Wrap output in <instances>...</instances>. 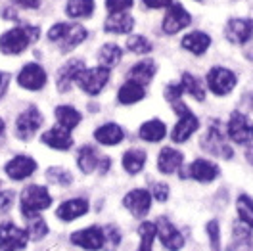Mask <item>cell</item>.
Returning <instances> with one entry per match:
<instances>
[{"instance_id":"48","label":"cell","mask_w":253,"mask_h":251,"mask_svg":"<svg viewBox=\"0 0 253 251\" xmlns=\"http://www.w3.org/2000/svg\"><path fill=\"white\" fill-rule=\"evenodd\" d=\"M8 84H10V75L8 73H0V100H2V96L6 94Z\"/></svg>"},{"instance_id":"7","label":"cell","mask_w":253,"mask_h":251,"mask_svg":"<svg viewBox=\"0 0 253 251\" xmlns=\"http://www.w3.org/2000/svg\"><path fill=\"white\" fill-rule=\"evenodd\" d=\"M236 75L226 69V67H213L209 73H207V84H209V90L217 96L228 94L234 86H236Z\"/></svg>"},{"instance_id":"12","label":"cell","mask_w":253,"mask_h":251,"mask_svg":"<svg viewBox=\"0 0 253 251\" xmlns=\"http://www.w3.org/2000/svg\"><path fill=\"white\" fill-rule=\"evenodd\" d=\"M17 83H19V86H23L27 90H41L46 84V71L39 63H27L19 71Z\"/></svg>"},{"instance_id":"5","label":"cell","mask_w":253,"mask_h":251,"mask_svg":"<svg viewBox=\"0 0 253 251\" xmlns=\"http://www.w3.org/2000/svg\"><path fill=\"white\" fill-rule=\"evenodd\" d=\"M174 111L178 113V123L174 125L173 128V134H171V138L174 142H186L198 130V126H200V121H198V117L192 113V111L184 106V104H180V102H174Z\"/></svg>"},{"instance_id":"6","label":"cell","mask_w":253,"mask_h":251,"mask_svg":"<svg viewBox=\"0 0 253 251\" xmlns=\"http://www.w3.org/2000/svg\"><path fill=\"white\" fill-rule=\"evenodd\" d=\"M29 234L27 230L16 226L14 222L0 224V250L2 251H21L27 246Z\"/></svg>"},{"instance_id":"35","label":"cell","mask_w":253,"mask_h":251,"mask_svg":"<svg viewBox=\"0 0 253 251\" xmlns=\"http://www.w3.org/2000/svg\"><path fill=\"white\" fill-rule=\"evenodd\" d=\"M138 234H140V248L138 251H152L154 238L158 236V228L154 222H142L138 226Z\"/></svg>"},{"instance_id":"18","label":"cell","mask_w":253,"mask_h":251,"mask_svg":"<svg viewBox=\"0 0 253 251\" xmlns=\"http://www.w3.org/2000/svg\"><path fill=\"white\" fill-rule=\"evenodd\" d=\"M83 69H84V63L81 62V60H73L67 65H63L62 69H60V73H58V79H56L58 90L60 92H67L71 88V84L77 81V77H79V73Z\"/></svg>"},{"instance_id":"50","label":"cell","mask_w":253,"mask_h":251,"mask_svg":"<svg viewBox=\"0 0 253 251\" xmlns=\"http://www.w3.org/2000/svg\"><path fill=\"white\" fill-rule=\"evenodd\" d=\"M4 128H6V125H4V121L0 119V136H2V132H4Z\"/></svg>"},{"instance_id":"14","label":"cell","mask_w":253,"mask_h":251,"mask_svg":"<svg viewBox=\"0 0 253 251\" xmlns=\"http://www.w3.org/2000/svg\"><path fill=\"white\" fill-rule=\"evenodd\" d=\"M156 228H158V236H159V240H161V244H163L169 251H178L182 246H184V238H182V234L174 228V224L169 219H165V217L158 219Z\"/></svg>"},{"instance_id":"28","label":"cell","mask_w":253,"mask_h":251,"mask_svg":"<svg viewBox=\"0 0 253 251\" xmlns=\"http://www.w3.org/2000/svg\"><path fill=\"white\" fill-rule=\"evenodd\" d=\"M165 123H161L159 119H152V121H146L140 126V138L146 142H159L165 138Z\"/></svg>"},{"instance_id":"15","label":"cell","mask_w":253,"mask_h":251,"mask_svg":"<svg viewBox=\"0 0 253 251\" xmlns=\"http://www.w3.org/2000/svg\"><path fill=\"white\" fill-rule=\"evenodd\" d=\"M190 21H192V17L188 12L180 4H173L163 17V31L167 35H174V33L182 31L184 27H188Z\"/></svg>"},{"instance_id":"8","label":"cell","mask_w":253,"mask_h":251,"mask_svg":"<svg viewBox=\"0 0 253 251\" xmlns=\"http://www.w3.org/2000/svg\"><path fill=\"white\" fill-rule=\"evenodd\" d=\"M226 132H228V138H232L236 144H248L253 140V123L244 113L234 111L228 119Z\"/></svg>"},{"instance_id":"16","label":"cell","mask_w":253,"mask_h":251,"mask_svg":"<svg viewBox=\"0 0 253 251\" xmlns=\"http://www.w3.org/2000/svg\"><path fill=\"white\" fill-rule=\"evenodd\" d=\"M123 205H125L134 217H144L150 211V207H152V194L148 190H142V188L132 190V192H128L125 196Z\"/></svg>"},{"instance_id":"22","label":"cell","mask_w":253,"mask_h":251,"mask_svg":"<svg viewBox=\"0 0 253 251\" xmlns=\"http://www.w3.org/2000/svg\"><path fill=\"white\" fill-rule=\"evenodd\" d=\"M132 27H134V19L126 12L111 14L104 23V29L108 33H113V35H126V33L132 31Z\"/></svg>"},{"instance_id":"19","label":"cell","mask_w":253,"mask_h":251,"mask_svg":"<svg viewBox=\"0 0 253 251\" xmlns=\"http://www.w3.org/2000/svg\"><path fill=\"white\" fill-rule=\"evenodd\" d=\"M188 174L198 182H211L219 176V167L207 159H196L188 167Z\"/></svg>"},{"instance_id":"17","label":"cell","mask_w":253,"mask_h":251,"mask_svg":"<svg viewBox=\"0 0 253 251\" xmlns=\"http://www.w3.org/2000/svg\"><path fill=\"white\" fill-rule=\"evenodd\" d=\"M37 171V161L29 156H16L6 163V174L14 180H23Z\"/></svg>"},{"instance_id":"44","label":"cell","mask_w":253,"mask_h":251,"mask_svg":"<svg viewBox=\"0 0 253 251\" xmlns=\"http://www.w3.org/2000/svg\"><path fill=\"white\" fill-rule=\"evenodd\" d=\"M152 194H154V198H156L158 202H167V198H169V186L163 184V182H156Z\"/></svg>"},{"instance_id":"20","label":"cell","mask_w":253,"mask_h":251,"mask_svg":"<svg viewBox=\"0 0 253 251\" xmlns=\"http://www.w3.org/2000/svg\"><path fill=\"white\" fill-rule=\"evenodd\" d=\"M42 142L50 148H54V150H69L73 146L71 132L67 128H63V126H54V128L46 130L42 134Z\"/></svg>"},{"instance_id":"4","label":"cell","mask_w":253,"mask_h":251,"mask_svg":"<svg viewBox=\"0 0 253 251\" xmlns=\"http://www.w3.org/2000/svg\"><path fill=\"white\" fill-rule=\"evenodd\" d=\"M108 81H110V69L98 65V67H90V69L84 67L79 73V77H77L75 83L79 84V88L83 92L96 96L102 92V88L108 84Z\"/></svg>"},{"instance_id":"3","label":"cell","mask_w":253,"mask_h":251,"mask_svg":"<svg viewBox=\"0 0 253 251\" xmlns=\"http://www.w3.org/2000/svg\"><path fill=\"white\" fill-rule=\"evenodd\" d=\"M52 204V198L44 186L31 184L21 192V213L25 219L35 217L39 211H44Z\"/></svg>"},{"instance_id":"33","label":"cell","mask_w":253,"mask_h":251,"mask_svg":"<svg viewBox=\"0 0 253 251\" xmlns=\"http://www.w3.org/2000/svg\"><path fill=\"white\" fill-rule=\"evenodd\" d=\"M144 163H146V154L142 150H128L123 156V167L126 173L136 174L142 171Z\"/></svg>"},{"instance_id":"23","label":"cell","mask_w":253,"mask_h":251,"mask_svg":"<svg viewBox=\"0 0 253 251\" xmlns=\"http://www.w3.org/2000/svg\"><path fill=\"white\" fill-rule=\"evenodd\" d=\"M182 161H184V157H182V154H180L178 150H173V148H163V150L159 152L158 167H159V171H161V173L171 174V173H174L176 169H180Z\"/></svg>"},{"instance_id":"47","label":"cell","mask_w":253,"mask_h":251,"mask_svg":"<svg viewBox=\"0 0 253 251\" xmlns=\"http://www.w3.org/2000/svg\"><path fill=\"white\" fill-rule=\"evenodd\" d=\"M14 2H16L17 6H21V8H29V10L41 6V0H14Z\"/></svg>"},{"instance_id":"39","label":"cell","mask_w":253,"mask_h":251,"mask_svg":"<svg viewBox=\"0 0 253 251\" xmlns=\"http://www.w3.org/2000/svg\"><path fill=\"white\" fill-rule=\"evenodd\" d=\"M126 48L130 52H134V54H148L152 50V44L142 35H132V37L126 39Z\"/></svg>"},{"instance_id":"32","label":"cell","mask_w":253,"mask_h":251,"mask_svg":"<svg viewBox=\"0 0 253 251\" xmlns=\"http://www.w3.org/2000/svg\"><path fill=\"white\" fill-rule=\"evenodd\" d=\"M77 163H79L81 171L83 173H92L98 163H100V157L96 156V150L92 146H83L79 150V157H77Z\"/></svg>"},{"instance_id":"49","label":"cell","mask_w":253,"mask_h":251,"mask_svg":"<svg viewBox=\"0 0 253 251\" xmlns=\"http://www.w3.org/2000/svg\"><path fill=\"white\" fill-rule=\"evenodd\" d=\"M246 159H248V161L253 165V146H250V148H248V152H246Z\"/></svg>"},{"instance_id":"34","label":"cell","mask_w":253,"mask_h":251,"mask_svg":"<svg viewBox=\"0 0 253 251\" xmlns=\"http://www.w3.org/2000/svg\"><path fill=\"white\" fill-rule=\"evenodd\" d=\"M238 215H240V220L244 224H248L250 228H253V200L248 196V194H242L238 198Z\"/></svg>"},{"instance_id":"36","label":"cell","mask_w":253,"mask_h":251,"mask_svg":"<svg viewBox=\"0 0 253 251\" xmlns=\"http://www.w3.org/2000/svg\"><path fill=\"white\" fill-rule=\"evenodd\" d=\"M180 84H182V88H184V92H188L190 96H194L196 100H204L206 98V92H204V88H202V84L198 83V79L194 77V75H190V73H184L182 75V81H180Z\"/></svg>"},{"instance_id":"11","label":"cell","mask_w":253,"mask_h":251,"mask_svg":"<svg viewBox=\"0 0 253 251\" xmlns=\"http://www.w3.org/2000/svg\"><path fill=\"white\" fill-rule=\"evenodd\" d=\"M69 240H71V244L79 246L83 250L98 251L104 248V230L98 226H88V228H83L79 232L71 234Z\"/></svg>"},{"instance_id":"46","label":"cell","mask_w":253,"mask_h":251,"mask_svg":"<svg viewBox=\"0 0 253 251\" xmlns=\"http://www.w3.org/2000/svg\"><path fill=\"white\" fill-rule=\"evenodd\" d=\"M173 0H144V4L148 6V8H165V6H169Z\"/></svg>"},{"instance_id":"45","label":"cell","mask_w":253,"mask_h":251,"mask_svg":"<svg viewBox=\"0 0 253 251\" xmlns=\"http://www.w3.org/2000/svg\"><path fill=\"white\" fill-rule=\"evenodd\" d=\"M14 204V192H0V213L2 211H8Z\"/></svg>"},{"instance_id":"38","label":"cell","mask_w":253,"mask_h":251,"mask_svg":"<svg viewBox=\"0 0 253 251\" xmlns=\"http://www.w3.org/2000/svg\"><path fill=\"white\" fill-rule=\"evenodd\" d=\"M27 234L31 240H42L48 234V226L46 222L41 219V217H29V226H27Z\"/></svg>"},{"instance_id":"41","label":"cell","mask_w":253,"mask_h":251,"mask_svg":"<svg viewBox=\"0 0 253 251\" xmlns=\"http://www.w3.org/2000/svg\"><path fill=\"white\" fill-rule=\"evenodd\" d=\"M130 6H132V0H106V8L110 10L111 14L126 12Z\"/></svg>"},{"instance_id":"29","label":"cell","mask_w":253,"mask_h":251,"mask_svg":"<svg viewBox=\"0 0 253 251\" xmlns=\"http://www.w3.org/2000/svg\"><path fill=\"white\" fill-rule=\"evenodd\" d=\"M121 56H123V52H121V48L117 46V44H113V42H108V44H104V46L100 48V52H98V62L102 67H115L117 63L121 62Z\"/></svg>"},{"instance_id":"24","label":"cell","mask_w":253,"mask_h":251,"mask_svg":"<svg viewBox=\"0 0 253 251\" xmlns=\"http://www.w3.org/2000/svg\"><path fill=\"white\" fill-rule=\"evenodd\" d=\"M209 44H211V37L207 33H202V31L190 33V35H186L182 39V48L192 52V54H196V56L204 54L207 48H209Z\"/></svg>"},{"instance_id":"37","label":"cell","mask_w":253,"mask_h":251,"mask_svg":"<svg viewBox=\"0 0 253 251\" xmlns=\"http://www.w3.org/2000/svg\"><path fill=\"white\" fill-rule=\"evenodd\" d=\"M46 176L50 182L60 184V186H69L73 182V174L69 173L67 169H63V167H50Z\"/></svg>"},{"instance_id":"13","label":"cell","mask_w":253,"mask_h":251,"mask_svg":"<svg viewBox=\"0 0 253 251\" xmlns=\"http://www.w3.org/2000/svg\"><path fill=\"white\" fill-rule=\"evenodd\" d=\"M224 35L232 44H244L253 37V19L236 17L230 19L224 27Z\"/></svg>"},{"instance_id":"51","label":"cell","mask_w":253,"mask_h":251,"mask_svg":"<svg viewBox=\"0 0 253 251\" xmlns=\"http://www.w3.org/2000/svg\"><path fill=\"white\" fill-rule=\"evenodd\" d=\"M198 2H200V0H198Z\"/></svg>"},{"instance_id":"1","label":"cell","mask_w":253,"mask_h":251,"mask_svg":"<svg viewBox=\"0 0 253 251\" xmlns=\"http://www.w3.org/2000/svg\"><path fill=\"white\" fill-rule=\"evenodd\" d=\"M48 39L60 44L62 52H69L86 39V29L77 23H56L48 31Z\"/></svg>"},{"instance_id":"25","label":"cell","mask_w":253,"mask_h":251,"mask_svg":"<svg viewBox=\"0 0 253 251\" xmlns=\"http://www.w3.org/2000/svg\"><path fill=\"white\" fill-rule=\"evenodd\" d=\"M156 63L152 62V60H144V62H138L134 67H130L128 69V73H126V77L128 81H134V83H140V84H146V83H150L154 75H156Z\"/></svg>"},{"instance_id":"40","label":"cell","mask_w":253,"mask_h":251,"mask_svg":"<svg viewBox=\"0 0 253 251\" xmlns=\"http://www.w3.org/2000/svg\"><path fill=\"white\" fill-rule=\"evenodd\" d=\"M119 242H121V234H119V228H115V226H106L104 228V248L106 251H113L117 246H119Z\"/></svg>"},{"instance_id":"10","label":"cell","mask_w":253,"mask_h":251,"mask_svg":"<svg viewBox=\"0 0 253 251\" xmlns=\"http://www.w3.org/2000/svg\"><path fill=\"white\" fill-rule=\"evenodd\" d=\"M42 125V113L37 108H27L16 121V132L21 140H29Z\"/></svg>"},{"instance_id":"27","label":"cell","mask_w":253,"mask_h":251,"mask_svg":"<svg viewBox=\"0 0 253 251\" xmlns=\"http://www.w3.org/2000/svg\"><path fill=\"white\" fill-rule=\"evenodd\" d=\"M144 96H146V92H144V84H140V83H134V81H126L125 84L119 88V94H117V98H119V102L121 104H136V102H140Z\"/></svg>"},{"instance_id":"2","label":"cell","mask_w":253,"mask_h":251,"mask_svg":"<svg viewBox=\"0 0 253 251\" xmlns=\"http://www.w3.org/2000/svg\"><path fill=\"white\" fill-rule=\"evenodd\" d=\"M39 39V29L37 27H16L10 29L0 37V50L4 54H21L31 42Z\"/></svg>"},{"instance_id":"9","label":"cell","mask_w":253,"mask_h":251,"mask_svg":"<svg viewBox=\"0 0 253 251\" xmlns=\"http://www.w3.org/2000/svg\"><path fill=\"white\" fill-rule=\"evenodd\" d=\"M202 146L206 148L207 152H211V154H217V156L226 157V159L232 157V150H230L228 144L224 142V132H222L219 121H213L211 126L207 128L206 136H204V140H202Z\"/></svg>"},{"instance_id":"21","label":"cell","mask_w":253,"mask_h":251,"mask_svg":"<svg viewBox=\"0 0 253 251\" xmlns=\"http://www.w3.org/2000/svg\"><path fill=\"white\" fill-rule=\"evenodd\" d=\"M86 211H88V202L83 200V198H75V200L63 202V204L58 207L56 215L62 220H75V219H79L81 215H84Z\"/></svg>"},{"instance_id":"42","label":"cell","mask_w":253,"mask_h":251,"mask_svg":"<svg viewBox=\"0 0 253 251\" xmlns=\"http://www.w3.org/2000/svg\"><path fill=\"white\" fill-rule=\"evenodd\" d=\"M207 236L211 238V246H213V250L217 251L219 250V246H221V240H219V222H217V220H211V222L207 224Z\"/></svg>"},{"instance_id":"30","label":"cell","mask_w":253,"mask_h":251,"mask_svg":"<svg viewBox=\"0 0 253 251\" xmlns=\"http://www.w3.org/2000/svg\"><path fill=\"white\" fill-rule=\"evenodd\" d=\"M54 113H56V119H58L60 126L67 128V130L75 128L81 123V113L71 106H60V108H56Z\"/></svg>"},{"instance_id":"26","label":"cell","mask_w":253,"mask_h":251,"mask_svg":"<svg viewBox=\"0 0 253 251\" xmlns=\"http://www.w3.org/2000/svg\"><path fill=\"white\" fill-rule=\"evenodd\" d=\"M94 138L100 144H104V146H115V144H119V142L123 140V130H121V126L115 125V123H106V125L96 128Z\"/></svg>"},{"instance_id":"31","label":"cell","mask_w":253,"mask_h":251,"mask_svg":"<svg viewBox=\"0 0 253 251\" xmlns=\"http://www.w3.org/2000/svg\"><path fill=\"white\" fill-rule=\"evenodd\" d=\"M65 12L69 17H90L94 12V0H69L65 6Z\"/></svg>"},{"instance_id":"43","label":"cell","mask_w":253,"mask_h":251,"mask_svg":"<svg viewBox=\"0 0 253 251\" xmlns=\"http://www.w3.org/2000/svg\"><path fill=\"white\" fill-rule=\"evenodd\" d=\"M184 92V88H182V84H178V83H173V84H169L167 86V90H165V98L174 104V102H178L180 100V96Z\"/></svg>"}]
</instances>
